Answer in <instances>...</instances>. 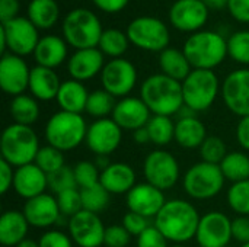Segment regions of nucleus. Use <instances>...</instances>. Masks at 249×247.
<instances>
[{
	"instance_id": "nucleus-14",
	"label": "nucleus",
	"mask_w": 249,
	"mask_h": 247,
	"mask_svg": "<svg viewBox=\"0 0 249 247\" xmlns=\"http://www.w3.org/2000/svg\"><path fill=\"white\" fill-rule=\"evenodd\" d=\"M232 239V220L226 214L220 211H210L201 215L196 234L198 246L226 247Z\"/></svg>"
},
{
	"instance_id": "nucleus-53",
	"label": "nucleus",
	"mask_w": 249,
	"mask_h": 247,
	"mask_svg": "<svg viewBox=\"0 0 249 247\" xmlns=\"http://www.w3.org/2000/svg\"><path fill=\"white\" fill-rule=\"evenodd\" d=\"M93 4L105 13H118L121 12L130 0H92Z\"/></svg>"
},
{
	"instance_id": "nucleus-17",
	"label": "nucleus",
	"mask_w": 249,
	"mask_h": 247,
	"mask_svg": "<svg viewBox=\"0 0 249 247\" xmlns=\"http://www.w3.org/2000/svg\"><path fill=\"white\" fill-rule=\"evenodd\" d=\"M31 68L23 57L6 52L0 60V87L10 96L23 95L29 87Z\"/></svg>"
},
{
	"instance_id": "nucleus-16",
	"label": "nucleus",
	"mask_w": 249,
	"mask_h": 247,
	"mask_svg": "<svg viewBox=\"0 0 249 247\" xmlns=\"http://www.w3.org/2000/svg\"><path fill=\"white\" fill-rule=\"evenodd\" d=\"M222 98L226 108L244 118L249 115V68H239L226 76L222 84Z\"/></svg>"
},
{
	"instance_id": "nucleus-43",
	"label": "nucleus",
	"mask_w": 249,
	"mask_h": 247,
	"mask_svg": "<svg viewBox=\"0 0 249 247\" xmlns=\"http://www.w3.org/2000/svg\"><path fill=\"white\" fill-rule=\"evenodd\" d=\"M48 176V188L55 194H61L64 191L69 189H76L77 188V182L74 178V170L73 167L69 166H63L61 169L47 175Z\"/></svg>"
},
{
	"instance_id": "nucleus-22",
	"label": "nucleus",
	"mask_w": 249,
	"mask_h": 247,
	"mask_svg": "<svg viewBox=\"0 0 249 247\" xmlns=\"http://www.w3.org/2000/svg\"><path fill=\"white\" fill-rule=\"evenodd\" d=\"M105 64V55L99 48L76 49L67 61V70L71 79L83 83L101 74Z\"/></svg>"
},
{
	"instance_id": "nucleus-55",
	"label": "nucleus",
	"mask_w": 249,
	"mask_h": 247,
	"mask_svg": "<svg viewBox=\"0 0 249 247\" xmlns=\"http://www.w3.org/2000/svg\"><path fill=\"white\" fill-rule=\"evenodd\" d=\"M133 138L137 144H147L150 143V135H149V131L146 127L140 128V130H136L133 132Z\"/></svg>"
},
{
	"instance_id": "nucleus-18",
	"label": "nucleus",
	"mask_w": 249,
	"mask_h": 247,
	"mask_svg": "<svg viewBox=\"0 0 249 247\" xmlns=\"http://www.w3.org/2000/svg\"><path fill=\"white\" fill-rule=\"evenodd\" d=\"M210 9L201 0H177L169 9V22L181 32H198L209 19Z\"/></svg>"
},
{
	"instance_id": "nucleus-60",
	"label": "nucleus",
	"mask_w": 249,
	"mask_h": 247,
	"mask_svg": "<svg viewBox=\"0 0 249 247\" xmlns=\"http://www.w3.org/2000/svg\"><path fill=\"white\" fill-rule=\"evenodd\" d=\"M241 247H249V243H247V245H242Z\"/></svg>"
},
{
	"instance_id": "nucleus-49",
	"label": "nucleus",
	"mask_w": 249,
	"mask_h": 247,
	"mask_svg": "<svg viewBox=\"0 0 249 247\" xmlns=\"http://www.w3.org/2000/svg\"><path fill=\"white\" fill-rule=\"evenodd\" d=\"M232 236L241 245L249 243V217L239 215L232 220Z\"/></svg>"
},
{
	"instance_id": "nucleus-10",
	"label": "nucleus",
	"mask_w": 249,
	"mask_h": 247,
	"mask_svg": "<svg viewBox=\"0 0 249 247\" xmlns=\"http://www.w3.org/2000/svg\"><path fill=\"white\" fill-rule=\"evenodd\" d=\"M127 36L133 45L144 51L162 52L169 45L168 26L155 16H139L128 23Z\"/></svg>"
},
{
	"instance_id": "nucleus-40",
	"label": "nucleus",
	"mask_w": 249,
	"mask_h": 247,
	"mask_svg": "<svg viewBox=\"0 0 249 247\" xmlns=\"http://www.w3.org/2000/svg\"><path fill=\"white\" fill-rule=\"evenodd\" d=\"M228 55L239 64H249V31H238L228 38Z\"/></svg>"
},
{
	"instance_id": "nucleus-41",
	"label": "nucleus",
	"mask_w": 249,
	"mask_h": 247,
	"mask_svg": "<svg viewBox=\"0 0 249 247\" xmlns=\"http://www.w3.org/2000/svg\"><path fill=\"white\" fill-rule=\"evenodd\" d=\"M200 154L203 162L210 163V165H217L220 166V163L225 160V157L228 156V148L225 141L220 137L216 135H210L206 138V141L201 144L200 147Z\"/></svg>"
},
{
	"instance_id": "nucleus-3",
	"label": "nucleus",
	"mask_w": 249,
	"mask_h": 247,
	"mask_svg": "<svg viewBox=\"0 0 249 247\" xmlns=\"http://www.w3.org/2000/svg\"><path fill=\"white\" fill-rule=\"evenodd\" d=\"M182 51L193 68L213 70L228 57V39L214 31H198L188 36Z\"/></svg>"
},
{
	"instance_id": "nucleus-44",
	"label": "nucleus",
	"mask_w": 249,
	"mask_h": 247,
	"mask_svg": "<svg viewBox=\"0 0 249 247\" xmlns=\"http://www.w3.org/2000/svg\"><path fill=\"white\" fill-rule=\"evenodd\" d=\"M57 202H58V208L61 215L67 217L69 220L71 217H74L76 214H79L83 210V204H82V195H80V189H69L64 191L61 194H58L57 197Z\"/></svg>"
},
{
	"instance_id": "nucleus-59",
	"label": "nucleus",
	"mask_w": 249,
	"mask_h": 247,
	"mask_svg": "<svg viewBox=\"0 0 249 247\" xmlns=\"http://www.w3.org/2000/svg\"><path fill=\"white\" fill-rule=\"evenodd\" d=\"M171 247H185L184 245H174V246H171Z\"/></svg>"
},
{
	"instance_id": "nucleus-37",
	"label": "nucleus",
	"mask_w": 249,
	"mask_h": 247,
	"mask_svg": "<svg viewBox=\"0 0 249 247\" xmlns=\"http://www.w3.org/2000/svg\"><path fill=\"white\" fill-rule=\"evenodd\" d=\"M80 195H82L83 210L90 211L93 214H99L108 207L111 194L101 183H98L90 188L80 189Z\"/></svg>"
},
{
	"instance_id": "nucleus-46",
	"label": "nucleus",
	"mask_w": 249,
	"mask_h": 247,
	"mask_svg": "<svg viewBox=\"0 0 249 247\" xmlns=\"http://www.w3.org/2000/svg\"><path fill=\"white\" fill-rule=\"evenodd\" d=\"M124 229L131 234V236H136L139 237L144 230H147L150 227L149 224V218L140 215V214H136L133 211H128L124 217H123V223Z\"/></svg>"
},
{
	"instance_id": "nucleus-39",
	"label": "nucleus",
	"mask_w": 249,
	"mask_h": 247,
	"mask_svg": "<svg viewBox=\"0 0 249 247\" xmlns=\"http://www.w3.org/2000/svg\"><path fill=\"white\" fill-rule=\"evenodd\" d=\"M34 163L47 175L61 169L63 166H66L63 151H60L58 148H55V147H53L50 144L39 148Z\"/></svg>"
},
{
	"instance_id": "nucleus-1",
	"label": "nucleus",
	"mask_w": 249,
	"mask_h": 247,
	"mask_svg": "<svg viewBox=\"0 0 249 247\" xmlns=\"http://www.w3.org/2000/svg\"><path fill=\"white\" fill-rule=\"evenodd\" d=\"M200 214L197 208L184 199L166 201L163 208L155 217V227L166 237L168 242L175 245H184L196 239Z\"/></svg>"
},
{
	"instance_id": "nucleus-45",
	"label": "nucleus",
	"mask_w": 249,
	"mask_h": 247,
	"mask_svg": "<svg viewBox=\"0 0 249 247\" xmlns=\"http://www.w3.org/2000/svg\"><path fill=\"white\" fill-rule=\"evenodd\" d=\"M131 240V234L124 229V226H109L105 230L104 245L107 247H127Z\"/></svg>"
},
{
	"instance_id": "nucleus-26",
	"label": "nucleus",
	"mask_w": 249,
	"mask_h": 247,
	"mask_svg": "<svg viewBox=\"0 0 249 247\" xmlns=\"http://www.w3.org/2000/svg\"><path fill=\"white\" fill-rule=\"evenodd\" d=\"M29 223L22 211L9 210L0 217V245L1 247H16L22 243L29 230Z\"/></svg>"
},
{
	"instance_id": "nucleus-35",
	"label": "nucleus",
	"mask_w": 249,
	"mask_h": 247,
	"mask_svg": "<svg viewBox=\"0 0 249 247\" xmlns=\"http://www.w3.org/2000/svg\"><path fill=\"white\" fill-rule=\"evenodd\" d=\"M146 128L150 135V143L155 146L163 147L175 140V122L171 116L152 115Z\"/></svg>"
},
{
	"instance_id": "nucleus-9",
	"label": "nucleus",
	"mask_w": 249,
	"mask_h": 247,
	"mask_svg": "<svg viewBox=\"0 0 249 247\" xmlns=\"http://www.w3.org/2000/svg\"><path fill=\"white\" fill-rule=\"evenodd\" d=\"M39 42L38 28L28 19L18 16L0 26V52L6 54L9 49L12 54L25 57L34 54Z\"/></svg>"
},
{
	"instance_id": "nucleus-23",
	"label": "nucleus",
	"mask_w": 249,
	"mask_h": 247,
	"mask_svg": "<svg viewBox=\"0 0 249 247\" xmlns=\"http://www.w3.org/2000/svg\"><path fill=\"white\" fill-rule=\"evenodd\" d=\"M48 188V176L35 163L25 165L15 170L13 191L23 199H32L45 194Z\"/></svg>"
},
{
	"instance_id": "nucleus-34",
	"label": "nucleus",
	"mask_w": 249,
	"mask_h": 247,
	"mask_svg": "<svg viewBox=\"0 0 249 247\" xmlns=\"http://www.w3.org/2000/svg\"><path fill=\"white\" fill-rule=\"evenodd\" d=\"M128 44L130 39L127 36V32L115 28H108L104 29L98 48L102 51L104 55H108L111 58H121L128 49Z\"/></svg>"
},
{
	"instance_id": "nucleus-61",
	"label": "nucleus",
	"mask_w": 249,
	"mask_h": 247,
	"mask_svg": "<svg viewBox=\"0 0 249 247\" xmlns=\"http://www.w3.org/2000/svg\"><path fill=\"white\" fill-rule=\"evenodd\" d=\"M226 247H231V246H226Z\"/></svg>"
},
{
	"instance_id": "nucleus-24",
	"label": "nucleus",
	"mask_w": 249,
	"mask_h": 247,
	"mask_svg": "<svg viewBox=\"0 0 249 247\" xmlns=\"http://www.w3.org/2000/svg\"><path fill=\"white\" fill-rule=\"evenodd\" d=\"M99 183L112 195L128 194L136 183V172L127 163H111L107 169L101 172Z\"/></svg>"
},
{
	"instance_id": "nucleus-13",
	"label": "nucleus",
	"mask_w": 249,
	"mask_h": 247,
	"mask_svg": "<svg viewBox=\"0 0 249 247\" xmlns=\"http://www.w3.org/2000/svg\"><path fill=\"white\" fill-rule=\"evenodd\" d=\"M73 243L79 247H101L104 245L105 230L99 214L82 210L67 221Z\"/></svg>"
},
{
	"instance_id": "nucleus-57",
	"label": "nucleus",
	"mask_w": 249,
	"mask_h": 247,
	"mask_svg": "<svg viewBox=\"0 0 249 247\" xmlns=\"http://www.w3.org/2000/svg\"><path fill=\"white\" fill-rule=\"evenodd\" d=\"M95 165L98 166V169L102 172L104 169H107L109 165H111V162H109V159H108V156H96V160H95Z\"/></svg>"
},
{
	"instance_id": "nucleus-4",
	"label": "nucleus",
	"mask_w": 249,
	"mask_h": 247,
	"mask_svg": "<svg viewBox=\"0 0 249 247\" xmlns=\"http://www.w3.org/2000/svg\"><path fill=\"white\" fill-rule=\"evenodd\" d=\"M39 148L38 135L29 125L13 122L7 125L1 132V159L16 169L34 163Z\"/></svg>"
},
{
	"instance_id": "nucleus-42",
	"label": "nucleus",
	"mask_w": 249,
	"mask_h": 247,
	"mask_svg": "<svg viewBox=\"0 0 249 247\" xmlns=\"http://www.w3.org/2000/svg\"><path fill=\"white\" fill-rule=\"evenodd\" d=\"M73 170H74V178H76L79 189L90 188V186L99 183L101 170L98 169L95 162H90V160L77 162L76 166L73 167Z\"/></svg>"
},
{
	"instance_id": "nucleus-33",
	"label": "nucleus",
	"mask_w": 249,
	"mask_h": 247,
	"mask_svg": "<svg viewBox=\"0 0 249 247\" xmlns=\"http://www.w3.org/2000/svg\"><path fill=\"white\" fill-rule=\"evenodd\" d=\"M220 170L226 181L232 183L244 182L249 179V156L242 151L228 153L225 160L220 163Z\"/></svg>"
},
{
	"instance_id": "nucleus-6",
	"label": "nucleus",
	"mask_w": 249,
	"mask_h": 247,
	"mask_svg": "<svg viewBox=\"0 0 249 247\" xmlns=\"http://www.w3.org/2000/svg\"><path fill=\"white\" fill-rule=\"evenodd\" d=\"M63 36L66 42L76 49L98 48L102 36V23L89 9H74L63 19Z\"/></svg>"
},
{
	"instance_id": "nucleus-52",
	"label": "nucleus",
	"mask_w": 249,
	"mask_h": 247,
	"mask_svg": "<svg viewBox=\"0 0 249 247\" xmlns=\"http://www.w3.org/2000/svg\"><path fill=\"white\" fill-rule=\"evenodd\" d=\"M19 7V0H0V22L4 23L18 17Z\"/></svg>"
},
{
	"instance_id": "nucleus-15",
	"label": "nucleus",
	"mask_w": 249,
	"mask_h": 247,
	"mask_svg": "<svg viewBox=\"0 0 249 247\" xmlns=\"http://www.w3.org/2000/svg\"><path fill=\"white\" fill-rule=\"evenodd\" d=\"M123 140V130L112 118L95 119L86 132L85 143L96 156H109L114 153Z\"/></svg>"
},
{
	"instance_id": "nucleus-51",
	"label": "nucleus",
	"mask_w": 249,
	"mask_h": 247,
	"mask_svg": "<svg viewBox=\"0 0 249 247\" xmlns=\"http://www.w3.org/2000/svg\"><path fill=\"white\" fill-rule=\"evenodd\" d=\"M13 179H15L13 166H10L7 162L0 159V194L4 195L9 189L13 188Z\"/></svg>"
},
{
	"instance_id": "nucleus-36",
	"label": "nucleus",
	"mask_w": 249,
	"mask_h": 247,
	"mask_svg": "<svg viewBox=\"0 0 249 247\" xmlns=\"http://www.w3.org/2000/svg\"><path fill=\"white\" fill-rule=\"evenodd\" d=\"M115 105L117 102L112 95H109L104 89H98L89 93L85 112L96 119H102V118H107L108 115H112Z\"/></svg>"
},
{
	"instance_id": "nucleus-47",
	"label": "nucleus",
	"mask_w": 249,
	"mask_h": 247,
	"mask_svg": "<svg viewBox=\"0 0 249 247\" xmlns=\"http://www.w3.org/2000/svg\"><path fill=\"white\" fill-rule=\"evenodd\" d=\"M38 245L39 247H73V240L60 230H50L39 237Z\"/></svg>"
},
{
	"instance_id": "nucleus-25",
	"label": "nucleus",
	"mask_w": 249,
	"mask_h": 247,
	"mask_svg": "<svg viewBox=\"0 0 249 247\" xmlns=\"http://www.w3.org/2000/svg\"><path fill=\"white\" fill-rule=\"evenodd\" d=\"M61 82L53 68L35 66L31 68L29 92L36 100H53L57 98Z\"/></svg>"
},
{
	"instance_id": "nucleus-2",
	"label": "nucleus",
	"mask_w": 249,
	"mask_h": 247,
	"mask_svg": "<svg viewBox=\"0 0 249 247\" xmlns=\"http://www.w3.org/2000/svg\"><path fill=\"white\" fill-rule=\"evenodd\" d=\"M140 99L152 115L174 116L184 106L182 83L163 73L149 76L140 87Z\"/></svg>"
},
{
	"instance_id": "nucleus-21",
	"label": "nucleus",
	"mask_w": 249,
	"mask_h": 247,
	"mask_svg": "<svg viewBox=\"0 0 249 247\" xmlns=\"http://www.w3.org/2000/svg\"><path fill=\"white\" fill-rule=\"evenodd\" d=\"M22 213L29 226L35 229H48L57 224L61 217L57 198L50 194H42L28 199Z\"/></svg>"
},
{
	"instance_id": "nucleus-50",
	"label": "nucleus",
	"mask_w": 249,
	"mask_h": 247,
	"mask_svg": "<svg viewBox=\"0 0 249 247\" xmlns=\"http://www.w3.org/2000/svg\"><path fill=\"white\" fill-rule=\"evenodd\" d=\"M228 10L238 22L249 23V0H228Z\"/></svg>"
},
{
	"instance_id": "nucleus-12",
	"label": "nucleus",
	"mask_w": 249,
	"mask_h": 247,
	"mask_svg": "<svg viewBox=\"0 0 249 247\" xmlns=\"http://www.w3.org/2000/svg\"><path fill=\"white\" fill-rule=\"evenodd\" d=\"M102 89L114 98H127L137 83V70L125 58L109 60L101 73Z\"/></svg>"
},
{
	"instance_id": "nucleus-54",
	"label": "nucleus",
	"mask_w": 249,
	"mask_h": 247,
	"mask_svg": "<svg viewBox=\"0 0 249 247\" xmlns=\"http://www.w3.org/2000/svg\"><path fill=\"white\" fill-rule=\"evenodd\" d=\"M236 140L244 150L249 151V115L239 119L236 125Z\"/></svg>"
},
{
	"instance_id": "nucleus-32",
	"label": "nucleus",
	"mask_w": 249,
	"mask_h": 247,
	"mask_svg": "<svg viewBox=\"0 0 249 247\" xmlns=\"http://www.w3.org/2000/svg\"><path fill=\"white\" fill-rule=\"evenodd\" d=\"M10 115L16 124L32 125L39 118V105L32 95H19L15 96L10 102Z\"/></svg>"
},
{
	"instance_id": "nucleus-29",
	"label": "nucleus",
	"mask_w": 249,
	"mask_h": 247,
	"mask_svg": "<svg viewBox=\"0 0 249 247\" xmlns=\"http://www.w3.org/2000/svg\"><path fill=\"white\" fill-rule=\"evenodd\" d=\"M207 138L206 125L197 118H178L175 122V141L187 150L200 148Z\"/></svg>"
},
{
	"instance_id": "nucleus-38",
	"label": "nucleus",
	"mask_w": 249,
	"mask_h": 247,
	"mask_svg": "<svg viewBox=\"0 0 249 247\" xmlns=\"http://www.w3.org/2000/svg\"><path fill=\"white\" fill-rule=\"evenodd\" d=\"M228 204L238 215L249 217V179L244 182L232 183L226 195Z\"/></svg>"
},
{
	"instance_id": "nucleus-7",
	"label": "nucleus",
	"mask_w": 249,
	"mask_h": 247,
	"mask_svg": "<svg viewBox=\"0 0 249 247\" xmlns=\"http://www.w3.org/2000/svg\"><path fill=\"white\" fill-rule=\"evenodd\" d=\"M219 90V77L213 70L193 68L188 77L182 82L184 105H187L197 114L204 112L214 103Z\"/></svg>"
},
{
	"instance_id": "nucleus-58",
	"label": "nucleus",
	"mask_w": 249,
	"mask_h": 247,
	"mask_svg": "<svg viewBox=\"0 0 249 247\" xmlns=\"http://www.w3.org/2000/svg\"><path fill=\"white\" fill-rule=\"evenodd\" d=\"M16 247H39V245H38V242H34L31 239H25L22 243H19Z\"/></svg>"
},
{
	"instance_id": "nucleus-48",
	"label": "nucleus",
	"mask_w": 249,
	"mask_h": 247,
	"mask_svg": "<svg viewBox=\"0 0 249 247\" xmlns=\"http://www.w3.org/2000/svg\"><path fill=\"white\" fill-rule=\"evenodd\" d=\"M166 237L155 227L150 226L137 237V247H169Z\"/></svg>"
},
{
	"instance_id": "nucleus-5",
	"label": "nucleus",
	"mask_w": 249,
	"mask_h": 247,
	"mask_svg": "<svg viewBox=\"0 0 249 247\" xmlns=\"http://www.w3.org/2000/svg\"><path fill=\"white\" fill-rule=\"evenodd\" d=\"M88 127L80 114L58 111L45 124V140L63 153L71 151L85 141Z\"/></svg>"
},
{
	"instance_id": "nucleus-30",
	"label": "nucleus",
	"mask_w": 249,
	"mask_h": 247,
	"mask_svg": "<svg viewBox=\"0 0 249 247\" xmlns=\"http://www.w3.org/2000/svg\"><path fill=\"white\" fill-rule=\"evenodd\" d=\"M159 67L160 71L178 82H184L188 74L193 71V67L185 57L184 51L177 48H166L162 52H159Z\"/></svg>"
},
{
	"instance_id": "nucleus-20",
	"label": "nucleus",
	"mask_w": 249,
	"mask_h": 247,
	"mask_svg": "<svg viewBox=\"0 0 249 247\" xmlns=\"http://www.w3.org/2000/svg\"><path fill=\"white\" fill-rule=\"evenodd\" d=\"M111 118L121 130L136 131L147 125L152 118V112L140 98L127 96L117 102Z\"/></svg>"
},
{
	"instance_id": "nucleus-11",
	"label": "nucleus",
	"mask_w": 249,
	"mask_h": 247,
	"mask_svg": "<svg viewBox=\"0 0 249 247\" xmlns=\"http://www.w3.org/2000/svg\"><path fill=\"white\" fill-rule=\"evenodd\" d=\"M143 175L147 183L165 192L177 185L181 170L174 154L165 150H155L144 159Z\"/></svg>"
},
{
	"instance_id": "nucleus-56",
	"label": "nucleus",
	"mask_w": 249,
	"mask_h": 247,
	"mask_svg": "<svg viewBox=\"0 0 249 247\" xmlns=\"http://www.w3.org/2000/svg\"><path fill=\"white\" fill-rule=\"evenodd\" d=\"M209 9H214V10H219V9H223L228 6V0H201Z\"/></svg>"
},
{
	"instance_id": "nucleus-8",
	"label": "nucleus",
	"mask_w": 249,
	"mask_h": 247,
	"mask_svg": "<svg viewBox=\"0 0 249 247\" xmlns=\"http://www.w3.org/2000/svg\"><path fill=\"white\" fill-rule=\"evenodd\" d=\"M225 181L220 166L200 162L187 170L182 179V186L190 198L204 201L219 195L223 189Z\"/></svg>"
},
{
	"instance_id": "nucleus-31",
	"label": "nucleus",
	"mask_w": 249,
	"mask_h": 247,
	"mask_svg": "<svg viewBox=\"0 0 249 247\" xmlns=\"http://www.w3.org/2000/svg\"><path fill=\"white\" fill-rule=\"evenodd\" d=\"M60 16V9L55 0H31L28 4V19L38 29L53 28Z\"/></svg>"
},
{
	"instance_id": "nucleus-19",
	"label": "nucleus",
	"mask_w": 249,
	"mask_h": 247,
	"mask_svg": "<svg viewBox=\"0 0 249 247\" xmlns=\"http://www.w3.org/2000/svg\"><path fill=\"white\" fill-rule=\"evenodd\" d=\"M128 211L140 214L146 218H155L166 204L163 191L144 182L137 183L125 197Z\"/></svg>"
},
{
	"instance_id": "nucleus-28",
	"label": "nucleus",
	"mask_w": 249,
	"mask_h": 247,
	"mask_svg": "<svg viewBox=\"0 0 249 247\" xmlns=\"http://www.w3.org/2000/svg\"><path fill=\"white\" fill-rule=\"evenodd\" d=\"M88 98H89V92L85 87V84L82 82L70 79L61 83L55 100L61 108V111L82 115V112L86 111Z\"/></svg>"
},
{
	"instance_id": "nucleus-27",
	"label": "nucleus",
	"mask_w": 249,
	"mask_h": 247,
	"mask_svg": "<svg viewBox=\"0 0 249 247\" xmlns=\"http://www.w3.org/2000/svg\"><path fill=\"white\" fill-rule=\"evenodd\" d=\"M34 57L38 66L54 70L67 58V42L64 38L57 35H45L39 38V42L34 51Z\"/></svg>"
}]
</instances>
